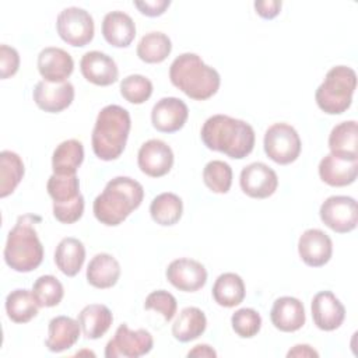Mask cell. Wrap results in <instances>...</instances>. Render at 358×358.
<instances>
[{
    "label": "cell",
    "mask_w": 358,
    "mask_h": 358,
    "mask_svg": "<svg viewBox=\"0 0 358 358\" xmlns=\"http://www.w3.org/2000/svg\"><path fill=\"white\" fill-rule=\"evenodd\" d=\"M264 152L267 157L280 164L288 165L298 159L302 143L298 131L288 123H274L264 133Z\"/></svg>",
    "instance_id": "cell-7"
},
{
    "label": "cell",
    "mask_w": 358,
    "mask_h": 358,
    "mask_svg": "<svg viewBox=\"0 0 358 358\" xmlns=\"http://www.w3.org/2000/svg\"><path fill=\"white\" fill-rule=\"evenodd\" d=\"M137 164L140 171L147 176L161 178L166 175L173 165L172 148L162 140L151 138L140 147Z\"/></svg>",
    "instance_id": "cell-13"
},
{
    "label": "cell",
    "mask_w": 358,
    "mask_h": 358,
    "mask_svg": "<svg viewBox=\"0 0 358 358\" xmlns=\"http://www.w3.org/2000/svg\"><path fill=\"white\" fill-rule=\"evenodd\" d=\"M80 323L70 316H56L49 322L45 345L52 352H63L71 348L80 337Z\"/></svg>",
    "instance_id": "cell-22"
},
{
    "label": "cell",
    "mask_w": 358,
    "mask_h": 358,
    "mask_svg": "<svg viewBox=\"0 0 358 358\" xmlns=\"http://www.w3.org/2000/svg\"><path fill=\"white\" fill-rule=\"evenodd\" d=\"M39 308L32 291L25 288H17L6 298V312L14 323H28L38 315Z\"/></svg>",
    "instance_id": "cell-31"
},
{
    "label": "cell",
    "mask_w": 358,
    "mask_h": 358,
    "mask_svg": "<svg viewBox=\"0 0 358 358\" xmlns=\"http://www.w3.org/2000/svg\"><path fill=\"white\" fill-rule=\"evenodd\" d=\"M32 294L41 308H52L63 299L64 288L55 275L46 274L36 278L32 285Z\"/></svg>",
    "instance_id": "cell-36"
},
{
    "label": "cell",
    "mask_w": 358,
    "mask_h": 358,
    "mask_svg": "<svg viewBox=\"0 0 358 358\" xmlns=\"http://www.w3.org/2000/svg\"><path fill=\"white\" fill-rule=\"evenodd\" d=\"M322 222L337 234H347L355 229L358 224V206L354 197L330 196L319 210Z\"/></svg>",
    "instance_id": "cell-10"
},
{
    "label": "cell",
    "mask_w": 358,
    "mask_h": 358,
    "mask_svg": "<svg viewBox=\"0 0 358 358\" xmlns=\"http://www.w3.org/2000/svg\"><path fill=\"white\" fill-rule=\"evenodd\" d=\"M84 161L83 143L76 138L62 141L53 151L52 169L56 175H76Z\"/></svg>",
    "instance_id": "cell-28"
},
{
    "label": "cell",
    "mask_w": 358,
    "mask_h": 358,
    "mask_svg": "<svg viewBox=\"0 0 358 358\" xmlns=\"http://www.w3.org/2000/svg\"><path fill=\"white\" fill-rule=\"evenodd\" d=\"M85 262L84 243L73 236L63 238L55 250V263L57 268L67 277H74Z\"/></svg>",
    "instance_id": "cell-27"
},
{
    "label": "cell",
    "mask_w": 358,
    "mask_h": 358,
    "mask_svg": "<svg viewBox=\"0 0 358 358\" xmlns=\"http://www.w3.org/2000/svg\"><path fill=\"white\" fill-rule=\"evenodd\" d=\"M25 168L17 152L4 150L0 152V197H7L20 185Z\"/></svg>",
    "instance_id": "cell-33"
},
{
    "label": "cell",
    "mask_w": 358,
    "mask_h": 358,
    "mask_svg": "<svg viewBox=\"0 0 358 358\" xmlns=\"http://www.w3.org/2000/svg\"><path fill=\"white\" fill-rule=\"evenodd\" d=\"M143 199L144 189L140 182L129 176H116L95 197L92 211L101 224L116 227L140 207Z\"/></svg>",
    "instance_id": "cell-2"
},
{
    "label": "cell",
    "mask_w": 358,
    "mask_h": 358,
    "mask_svg": "<svg viewBox=\"0 0 358 358\" xmlns=\"http://www.w3.org/2000/svg\"><path fill=\"white\" fill-rule=\"evenodd\" d=\"M41 221L39 215L24 214L10 229L4 246V260L14 271L29 273L41 266L43 246L34 228V224Z\"/></svg>",
    "instance_id": "cell-5"
},
{
    "label": "cell",
    "mask_w": 358,
    "mask_h": 358,
    "mask_svg": "<svg viewBox=\"0 0 358 358\" xmlns=\"http://www.w3.org/2000/svg\"><path fill=\"white\" fill-rule=\"evenodd\" d=\"M74 70V60L62 48L48 46L38 55V71L45 81L64 83Z\"/></svg>",
    "instance_id": "cell-18"
},
{
    "label": "cell",
    "mask_w": 358,
    "mask_h": 358,
    "mask_svg": "<svg viewBox=\"0 0 358 358\" xmlns=\"http://www.w3.org/2000/svg\"><path fill=\"white\" fill-rule=\"evenodd\" d=\"M281 0H257L255 1L256 13L264 20H273L280 14L281 10Z\"/></svg>",
    "instance_id": "cell-44"
},
{
    "label": "cell",
    "mask_w": 358,
    "mask_h": 358,
    "mask_svg": "<svg viewBox=\"0 0 358 358\" xmlns=\"http://www.w3.org/2000/svg\"><path fill=\"white\" fill-rule=\"evenodd\" d=\"M154 347V338L145 329L131 330L122 323L105 347L106 358H138L148 354Z\"/></svg>",
    "instance_id": "cell-8"
},
{
    "label": "cell",
    "mask_w": 358,
    "mask_h": 358,
    "mask_svg": "<svg viewBox=\"0 0 358 358\" xmlns=\"http://www.w3.org/2000/svg\"><path fill=\"white\" fill-rule=\"evenodd\" d=\"M358 175V159L348 161L333 154H327L319 162L320 179L333 187L348 186L355 182Z\"/></svg>",
    "instance_id": "cell-21"
},
{
    "label": "cell",
    "mask_w": 358,
    "mask_h": 358,
    "mask_svg": "<svg viewBox=\"0 0 358 358\" xmlns=\"http://www.w3.org/2000/svg\"><path fill=\"white\" fill-rule=\"evenodd\" d=\"M84 213V197L80 194L76 200L67 203H53V215L62 224L77 222Z\"/></svg>",
    "instance_id": "cell-41"
},
{
    "label": "cell",
    "mask_w": 358,
    "mask_h": 358,
    "mask_svg": "<svg viewBox=\"0 0 358 358\" xmlns=\"http://www.w3.org/2000/svg\"><path fill=\"white\" fill-rule=\"evenodd\" d=\"M201 141L208 150L222 152L234 159L248 157L255 147V130L242 120L228 115L210 116L200 131Z\"/></svg>",
    "instance_id": "cell-1"
},
{
    "label": "cell",
    "mask_w": 358,
    "mask_h": 358,
    "mask_svg": "<svg viewBox=\"0 0 358 358\" xmlns=\"http://www.w3.org/2000/svg\"><path fill=\"white\" fill-rule=\"evenodd\" d=\"M80 70L87 81L99 87H108L119 77L115 60L99 50L87 52L80 60Z\"/></svg>",
    "instance_id": "cell-19"
},
{
    "label": "cell",
    "mask_w": 358,
    "mask_h": 358,
    "mask_svg": "<svg viewBox=\"0 0 358 358\" xmlns=\"http://www.w3.org/2000/svg\"><path fill=\"white\" fill-rule=\"evenodd\" d=\"M231 324L239 337L252 338L260 331L262 316L252 308H242L231 316Z\"/></svg>",
    "instance_id": "cell-39"
},
{
    "label": "cell",
    "mask_w": 358,
    "mask_h": 358,
    "mask_svg": "<svg viewBox=\"0 0 358 358\" xmlns=\"http://www.w3.org/2000/svg\"><path fill=\"white\" fill-rule=\"evenodd\" d=\"M357 87V73L347 66H334L315 92L317 106L327 115L344 113L352 102Z\"/></svg>",
    "instance_id": "cell-6"
},
{
    "label": "cell",
    "mask_w": 358,
    "mask_h": 358,
    "mask_svg": "<svg viewBox=\"0 0 358 358\" xmlns=\"http://www.w3.org/2000/svg\"><path fill=\"white\" fill-rule=\"evenodd\" d=\"M77 320L85 338L96 340L109 330L113 315L106 305L90 303L81 309Z\"/></svg>",
    "instance_id": "cell-26"
},
{
    "label": "cell",
    "mask_w": 358,
    "mask_h": 358,
    "mask_svg": "<svg viewBox=\"0 0 358 358\" xmlns=\"http://www.w3.org/2000/svg\"><path fill=\"white\" fill-rule=\"evenodd\" d=\"M287 357H319V352L309 344H296L287 352Z\"/></svg>",
    "instance_id": "cell-45"
},
{
    "label": "cell",
    "mask_w": 358,
    "mask_h": 358,
    "mask_svg": "<svg viewBox=\"0 0 358 358\" xmlns=\"http://www.w3.org/2000/svg\"><path fill=\"white\" fill-rule=\"evenodd\" d=\"M239 185L242 192L252 199H267L278 187V176L264 162H252L241 171Z\"/></svg>",
    "instance_id": "cell-11"
},
{
    "label": "cell",
    "mask_w": 358,
    "mask_h": 358,
    "mask_svg": "<svg viewBox=\"0 0 358 358\" xmlns=\"http://www.w3.org/2000/svg\"><path fill=\"white\" fill-rule=\"evenodd\" d=\"M330 154L348 159H358V124L355 120H345L336 124L329 134Z\"/></svg>",
    "instance_id": "cell-24"
},
{
    "label": "cell",
    "mask_w": 358,
    "mask_h": 358,
    "mask_svg": "<svg viewBox=\"0 0 358 358\" xmlns=\"http://www.w3.org/2000/svg\"><path fill=\"white\" fill-rule=\"evenodd\" d=\"M172 50V42L164 32L145 34L137 45V56L145 63H161Z\"/></svg>",
    "instance_id": "cell-34"
},
{
    "label": "cell",
    "mask_w": 358,
    "mask_h": 358,
    "mask_svg": "<svg viewBox=\"0 0 358 358\" xmlns=\"http://www.w3.org/2000/svg\"><path fill=\"white\" fill-rule=\"evenodd\" d=\"M270 319L275 329L284 333L299 330L306 320L303 303L294 296H281L274 301Z\"/></svg>",
    "instance_id": "cell-20"
},
{
    "label": "cell",
    "mask_w": 358,
    "mask_h": 358,
    "mask_svg": "<svg viewBox=\"0 0 358 358\" xmlns=\"http://www.w3.org/2000/svg\"><path fill=\"white\" fill-rule=\"evenodd\" d=\"M171 83L194 101H206L217 94L221 77L196 53L179 55L169 67Z\"/></svg>",
    "instance_id": "cell-3"
},
{
    "label": "cell",
    "mask_w": 358,
    "mask_h": 358,
    "mask_svg": "<svg viewBox=\"0 0 358 358\" xmlns=\"http://www.w3.org/2000/svg\"><path fill=\"white\" fill-rule=\"evenodd\" d=\"M165 275L176 289L183 292L199 291L207 282L206 267L200 262L189 257L172 260L165 271Z\"/></svg>",
    "instance_id": "cell-12"
},
{
    "label": "cell",
    "mask_w": 358,
    "mask_h": 358,
    "mask_svg": "<svg viewBox=\"0 0 358 358\" xmlns=\"http://www.w3.org/2000/svg\"><path fill=\"white\" fill-rule=\"evenodd\" d=\"M18 69H20L18 52L6 43L0 45V77H1V80L13 77L18 71Z\"/></svg>",
    "instance_id": "cell-42"
},
{
    "label": "cell",
    "mask_w": 358,
    "mask_h": 358,
    "mask_svg": "<svg viewBox=\"0 0 358 358\" xmlns=\"http://www.w3.org/2000/svg\"><path fill=\"white\" fill-rule=\"evenodd\" d=\"M203 180L213 193L225 194L232 185V168L220 159L210 161L203 169Z\"/></svg>",
    "instance_id": "cell-35"
},
{
    "label": "cell",
    "mask_w": 358,
    "mask_h": 358,
    "mask_svg": "<svg viewBox=\"0 0 358 358\" xmlns=\"http://www.w3.org/2000/svg\"><path fill=\"white\" fill-rule=\"evenodd\" d=\"M102 35L115 48H127L136 36L133 18L123 11H110L102 20Z\"/></svg>",
    "instance_id": "cell-23"
},
{
    "label": "cell",
    "mask_w": 358,
    "mask_h": 358,
    "mask_svg": "<svg viewBox=\"0 0 358 358\" xmlns=\"http://www.w3.org/2000/svg\"><path fill=\"white\" fill-rule=\"evenodd\" d=\"M32 98L39 109L48 113H59L71 105L74 87L70 81L49 83L42 80L35 85Z\"/></svg>",
    "instance_id": "cell-14"
},
{
    "label": "cell",
    "mask_w": 358,
    "mask_h": 358,
    "mask_svg": "<svg viewBox=\"0 0 358 358\" xmlns=\"http://www.w3.org/2000/svg\"><path fill=\"white\" fill-rule=\"evenodd\" d=\"M138 11L147 17H159L171 6L169 0H151V1H134Z\"/></svg>",
    "instance_id": "cell-43"
},
{
    "label": "cell",
    "mask_w": 358,
    "mask_h": 358,
    "mask_svg": "<svg viewBox=\"0 0 358 358\" xmlns=\"http://www.w3.org/2000/svg\"><path fill=\"white\" fill-rule=\"evenodd\" d=\"M313 323L323 331L338 329L345 319V308L331 291L317 292L310 303Z\"/></svg>",
    "instance_id": "cell-16"
},
{
    "label": "cell",
    "mask_w": 358,
    "mask_h": 358,
    "mask_svg": "<svg viewBox=\"0 0 358 358\" xmlns=\"http://www.w3.org/2000/svg\"><path fill=\"white\" fill-rule=\"evenodd\" d=\"M298 253L306 266L322 267L331 259L333 242L322 229L310 228L299 236Z\"/></svg>",
    "instance_id": "cell-17"
},
{
    "label": "cell",
    "mask_w": 358,
    "mask_h": 358,
    "mask_svg": "<svg viewBox=\"0 0 358 358\" xmlns=\"http://www.w3.org/2000/svg\"><path fill=\"white\" fill-rule=\"evenodd\" d=\"M245 282L242 277L235 273L220 274L213 285V298L224 308H234L239 305L245 299Z\"/></svg>",
    "instance_id": "cell-30"
},
{
    "label": "cell",
    "mask_w": 358,
    "mask_h": 358,
    "mask_svg": "<svg viewBox=\"0 0 358 358\" xmlns=\"http://www.w3.org/2000/svg\"><path fill=\"white\" fill-rule=\"evenodd\" d=\"M120 271V264L112 255L98 253L87 266V281L99 289L112 288L116 285Z\"/></svg>",
    "instance_id": "cell-25"
},
{
    "label": "cell",
    "mask_w": 358,
    "mask_h": 358,
    "mask_svg": "<svg viewBox=\"0 0 358 358\" xmlns=\"http://www.w3.org/2000/svg\"><path fill=\"white\" fill-rule=\"evenodd\" d=\"M187 117V105L176 96L161 98L151 110V123L162 133L179 131L185 126Z\"/></svg>",
    "instance_id": "cell-15"
},
{
    "label": "cell",
    "mask_w": 358,
    "mask_h": 358,
    "mask_svg": "<svg viewBox=\"0 0 358 358\" xmlns=\"http://www.w3.org/2000/svg\"><path fill=\"white\" fill-rule=\"evenodd\" d=\"M46 190L53 203H67L76 200L80 193V180L77 175H50Z\"/></svg>",
    "instance_id": "cell-37"
},
{
    "label": "cell",
    "mask_w": 358,
    "mask_h": 358,
    "mask_svg": "<svg viewBox=\"0 0 358 358\" xmlns=\"http://www.w3.org/2000/svg\"><path fill=\"white\" fill-rule=\"evenodd\" d=\"M187 357H206V358H215L217 352L208 344H197L189 352Z\"/></svg>",
    "instance_id": "cell-46"
},
{
    "label": "cell",
    "mask_w": 358,
    "mask_h": 358,
    "mask_svg": "<svg viewBox=\"0 0 358 358\" xmlns=\"http://www.w3.org/2000/svg\"><path fill=\"white\" fill-rule=\"evenodd\" d=\"M207 327V319L201 309L187 306L180 310L172 324V336L180 343H189L199 338Z\"/></svg>",
    "instance_id": "cell-29"
},
{
    "label": "cell",
    "mask_w": 358,
    "mask_h": 358,
    "mask_svg": "<svg viewBox=\"0 0 358 358\" xmlns=\"http://www.w3.org/2000/svg\"><path fill=\"white\" fill-rule=\"evenodd\" d=\"M59 36L71 46L88 45L95 32L92 15L80 7H67L62 10L56 20Z\"/></svg>",
    "instance_id": "cell-9"
},
{
    "label": "cell",
    "mask_w": 358,
    "mask_h": 358,
    "mask_svg": "<svg viewBox=\"0 0 358 358\" xmlns=\"http://www.w3.org/2000/svg\"><path fill=\"white\" fill-rule=\"evenodd\" d=\"M131 127L127 109L120 105H106L96 116L91 144L94 154L102 161L117 159L126 148Z\"/></svg>",
    "instance_id": "cell-4"
},
{
    "label": "cell",
    "mask_w": 358,
    "mask_h": 358,
    "mask_svg": "<svg viewBox=\"0 0 358 358\" xmlns=\"http://www.w3.org/2000/svg\"><path fill=\"white\" fill-rule=\"evenodd\" d=\"M144 309L155 310L164 316L165 322H171L176 313L178 302L171 292L165 289H157L147 295L144 302Z\"/></svg>",
    "instance_id": "cell-40"
},
{
    "label": "cell",
    "mask_w": 358,
    "mask_h": 358,
    "mask_svg": "<svg viewBox=\"0 0 358 358\" xmlns=\"http://www.w3.org/2000/svg\"><path fill=\"white\" fill-rule=\"evenodd\" d=\"M120 94L130 103H144L152 94V83L145 76L130 74L120 81Z\"/></svg>",
    "instance_id": "cell-38"
},
{
    "label": "cell",
    "mask_w": 358,
    "mask_h": 358,
    "mask_svg": "<svg viewBox=\"0 0 358 358\" xmlns=\"http://www.w3.org/2000/svg\"><path fill=\"white\" fill-rule=\"evenodd\" d=\"M183 213L182 199L171 192H164L155 196L150 204L151 218L162 227L175 225Z\"/></svg>",
    "instance_id": "cell-32"
}]
</instances>
